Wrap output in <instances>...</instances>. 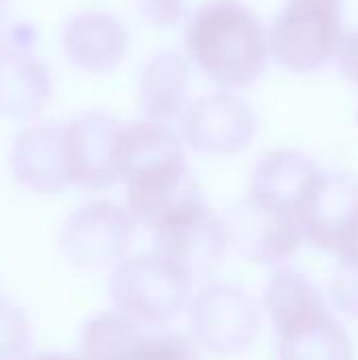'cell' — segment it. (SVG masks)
<instances>
[{
	"mask_svg": "<svg viewBox=\"0 0 358 360\" xmlns=\"http://www.w3.org/2000/svg\"><path fill=\"white\" fill-rule=\"evenodd\" d=\"M120 360H198L192 342L179 333H148L135 338Z\"/></svg>",
	"mask_w": 358,
	"mask_h": 360,
	"instance_id": "20",
	"label": "cell"
},
{
	"mask_svg": "<svg viewBox=\"0 0 358 360\" xmlns=\"http://www.w3.org/2000/svg\"><path fill=\"white\" fill-rule=\"evenodd\" d=\"M340 68L342 74L358 86V32H354L352 36L344 38V44L340 49Z\"/></svg>",
	"mask_w": 358,
	"mask_h": 360,
	"instance_id": "24",
	"label": "cell"
},
{
	"mask_svg": "<svg viewBox=\"0 0 358 360\" xmlns=\"http://www.w3.org/2000/svg\"><path fill=\"white\" fill-rule=\"evenodd\" d=\"M4 32H6V17H4V11H2V6H0V42H2V38H4Z\"/></svg>",
	"mask_w": 358,
	"mask_h": 360,
	"instance_id": "27",
	"label": "cell"
},
{
	"mask_svg": "<svg viewBox=\"0 0 358 360\" xmlns=\"http://www.w3.org/2000/svg\"><path fill=\"white\" fill-rule=\"evenodd\" d=\"M181 141L209 156H232L243 152L257 133V116L249 103L217 91L186 103L179 114Z\"/></svg>",
	"mask_w": 358,
	"mask_h": 360,
	"instance_id": "7",
	"label": "cell"
},
{
	"mask_svg": "<svg viewBox=\"0 0 358 360\" xmlns=\"http://www.w3.org/2000/svg\"><path fill=\"white\" fill-rule=\"evenodd\" d=\"M116 171L124 181L129 213L154 228L177 202L196 194L181 137L156 120L127 124L116 141Z\"/></svg>",
	"mask_w": 358,
	"mask_h": 360,
	"instance_id": "1",
	"label": "cell"
},
{
	"mask_svg": "<svg viewBox=\"0 0 358 360\" xmlns=\"http://www.w3.org/2000/svg\"><path fill=\"white\" fill-rule=\"evenodd\" d=\"M192 331L215 354L243 352L257 333L253 300L232 285H209L192 302Z\"/></svg>",
	"mask_w": 358,
	"mask_h": 360,
	"instance_id": "8",
	"label": "cell"
},
{
	"mask_svg": "<svg viewBox=\"0 0 358 360\" xmlns=\"http://www.w3.org/2000/svg\"><path fill=\"white\" fill-rule=\"evenodd\" d=\"M335 297L346 312L358 316V266L352 264L342 266L335 283Z\"/></svg>",
	"mask_w": 358,
	"mask_h": 360,
	"instance_id": "23",
	"label": "cell"
},
{
	"mask_svg": "<svg viewBox=\"0 0 358 360\" xmlns=\"http://www.w3.org/2000/svg\"><path fill=\"white\" fill-rule=\"evenodd\" d=\"M143 325L120 312H103L91 319L80 338V360H120Z\"/></svg>",
	"mask_w": 358,
	"mask_h": 360,
	"instance_id": "19",
	"label": "cell"
},
{
	"mask_svg": "<svg viewBox=\"0 0 358 360\" xmlns=\"http://www.w3.org/2000/svg\"><path fill=\"white\" fill-rule=\"evenodd\" d=\"M266 308L276 331L327 310L321 293L300 274H276L266 291Z\"/></svg>",
	"mask_w": 358,
	"mask_h": 360,
	"instance_id": "18",
	"label": "cell"
},
{
	"mask_svg": "<svg viewBox=\"0 0 358 360\" xmlns=\"http://www.w3.org/2000/svg\"><path fill=\"white\" fill-rule=\"evenodd\" d=\"M133 234L135 219L129 211L108 200H93L68 215L59 247L70 264L97 270L118 262L131 247Z\"/></svg>",
	"mask_w": 358,
	"mask_h": 360,
	"instance_id": "6",
	"label": "cell"
},
{
	"mask_svg": "<svg viewBox=\"0 0 358 360\" xmlns=\"http://www.w3.org/2000/svg\"><path fill=\"white\" fill-rule=\"evenodd\" d=\"M110 297L120 314L139 325H167L190 302V276L160 253L122 262L110 278Z\"/></svg>",
	"mask_w": 358,
	"mask_h": 360,
	"instance_id": "3",
	"label": "cell"
},
{
	"mask_svg": "<svg viewBox=\"0 0 358 360\" xmlns=\"http://www.w3.org/2000/svg\"><path fill=\"white\" fill-rule=\"evenodd\" d=\"M190 68L179 51H156L141 68L137 80V108L146 120L169 122L186 108Z\"/></svg>",
	"mask_w": 358,
	"mask_h": 360,
	"instance_id": "16",
	"label": "cell"
},
{
	"mask_svg": "<svg viewBox=\"0 0 358 360\" xmlns=\"http://www.w3.org/2000/svg\"><path fill=\"white\" fill-rule=\"evenodd\" d=\"M358 221V181L344 173L319 171L300 211L298 224L317 247L338 253Z\"/></svg>",
	"mask_w": 358,
	"mask_h": 360,
	"instance_id": "10",
	"label": "cell"
},
{
	"mask_svg": "<svg viewBox=\"0 0 358 360\" xmlns=\"http://www.w3.org/2000/svg\"><path fill=\"white\" fill-rule=\"evenodd\" d=\"M338 253H340V257H342L344 264L358 266V221L350 228V232L346 234V238L342 240Z\"/></svg>",
	"mask_w": 358,
	"mask_h": 360,
	"instance_id": "25",
	"label": "cell"
},
{
	"mask_svg": "<svg viewBox=\"0 0 358 360\" xmlns=\"http://www.w3.org/2000/svg\"><path fill=\"white\" fill-rule=\"evenodd\" d=\"M127 25L108 11L87 8L65 19L61 49L65 59L80 72L108 74L116 70L129 53Z\"/></svg>",
	"mask_w": 358,
	"mask_h": 360,
	"instance_id": "11",
	"label": "cell"
},
{
	"mask_svg": "<svg viewBox=\"0 0 358 360\" xmlns=\"http://www.w3.org/2000/svg\"><path fill=\"white\" fill-rule=\"evenodd\" d=\"M53 97L49 68L27 49H0V116L13 120L36 118Z\"/></svg>",
	"mask_w": 358,
	"mask_h": 360,
	"instance_id": "15",
	"label": "cell"
},
{
	"mask_svg": "<svg viewBox=\"0 0 358 360\" xmlns=\"http://www.w3.org/2000/svg\"><path fill=\"white\" fill-rule=\"evenodd\" d=\"M342 44V0H289L268 38L274 59L298 74L321 70Z\"/></svg>",
	"mask_w": 358,
	"mask_h": 360,
	"instance_id": "4",
	"label": "cell"
},
{
	"mask_svg": "<svg viewBox=\"0 0 358 360\" xmlns=\"http://www.w3.org/2000/svg\"><path fill=\"white\" fill-rule=\"evenodd\" d=\"M143 19L156 27H173L184 15L181 0H137Z\"/></svg>",
	"mask_w": 358,
	"mask_h": 360,
	"instance_id": "22",
	"label": "cell"
},
{
	"mask_svg": "<svg viewBox=\"0 0 358 360\" xmlns=\"http://www.w3.org/2000/svg\"><path fill=\"white\" fill-rule=\"evenodd\" d=\"M32 348V327L21 308L0 300V360H25Z\"/></svg>",
	"mask_w": 358,
	"mask_h": 360,
	"instance_id": "21",
	"label": "cell"
},
{
	"mask_svg": "<svg viewBox=\"0 0 358 360\" xmlns=\"http://www.w3.org/2000/svg\"><path fill=\"white\" fill-rule=\"evenodd\" d=\"M8 162L15 179L34 192H61L68 188L63 124L36 122L25 127L13 141Z\"/></svg>",
	"mask_w": 358,
	"mask_h": 360,
	"instance_id": "13",
	"label": "cell"
},
{
	"mask_svg": "<svg viewBox=\"0 0 358 360\" xmlns=\"http://www.w3.org/2000/svg\"><path fill=\"white\" fill-rule=\"evenodd\" d=\"M188 57L222 91L253 84L268 65V36L257 15L238 0H211L186 25Z\"/></svg>",
	"mask_w": 358,
	"mask_h": 360,
	"instance_id": "2",
	"label": "cell"
},
{
	"mask_svg": "<svg viewBox=\"0 0 358 360\" xmlns=\"http://www.w3.org/2000/svg\"><path fill=\"white\" fill-rule=\"evenodd\" d=\"M228 243L251 262L274 264L289 257L300 245V224L295 217L268 209L253 198L234 207L226 221Z\"/></svg>",
	"mask_w": 358,
	"mask_h": 360,
	"instance_id": "12",
	"label": "cell"
},
{
	"mask_svg": "<svg viewBox=\"0 0 358 360\" xmlns=\"http://www.w3.org/2000/svg\"><path fill=\"white\" fill-rule=\"evenodd\" d=\"M2 2H6V0H0V6H2Z\"/></svg>",
	"mask_w": 358,
	"mask_h": 360,
	"instance_id": "28",
	"label": "cell"
},
{
	"mask_svg": "<svg viewBox=\"0 0 358 360\" xmlns=\"http://www.w3.org/2000/svg\"><path fill=\"white\" fill-rule=\"evenodd\" d=\"M122 124L103 112H87L63 124V165L70 186L101 190L118 179L116 141Z\"/></svg>",
	"mask_w": 358,
	"mask_h": 360,
	"instance_id": "9",
	"label": "cell"
},
{
	"mask_svg": "<svg viewBox=\"0 0 358 360\" xmlns=\"http://www.w3.org/2000/svg\"><path fill=\"white\" fill-rule=\"evenodd\" d=\"M319 171L321 169L300 152L274 150L266 154L253 171L251 198L298 219V211Z\"/></svg>",
	"mask_w": 358,
	"mask_h": 360,
	"instance_id": "14",
	"label": "cell"
},
{
	"mask_svg": "<svg viewBox=\"0 0 358 360\" xmlns=\"http://www.w3.org/2000/svg\"><path fill=\"white\" fill-rule=\"evenodd\" d=\"M32 360H80V359H72V356H63V354H40L36 359Z\"/></svg>",
	"mask_w": 358,
	"mask_h": 360,
	"instance_id": "26",
	"label": "cell"
},
{
	"mask_svg": "<svg viewBox=\"0 0 358 360\" xmlns=\"http://www.w3.org/2000/svg\"><path fill=\"white\" fill-rule=\"evenodd\" d=\"M152 230L158 253L190 278L213 274L230 245L224 221L205 205L198 192L177 202Z\"/></svg>",
	"mask_w": 358,
	"mask_h": 360,
	"instance_id": "5",
	"label": "cell"
},
{
	"mask_svg": "<svg viewBox=\"0 0 358 360\" xmlns=\"http://www.w3.org/2000/svg\"><path fill=\"white\" fill-rule=\"evenodd\" d=\"M281 360H350V342L327 310L279 331Z\"/></svg>",
	"mask_w": 358,
	"mask_h": 360,
	"instance_id": "17",
	"label": "cell"
}]
</instances>
